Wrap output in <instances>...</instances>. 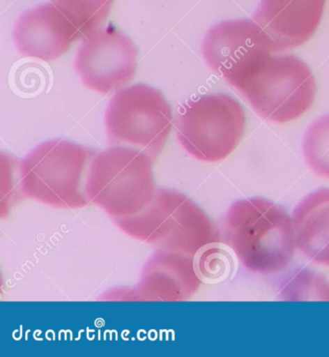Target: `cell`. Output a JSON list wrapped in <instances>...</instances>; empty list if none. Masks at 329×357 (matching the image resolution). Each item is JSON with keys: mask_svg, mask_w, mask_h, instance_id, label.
<instances>
[{"mask_svg": "<svg viewBox=\"0 0 329 357\" xmlns=\"http://www.w3.org/2000/svg\"><path fill=\"white\" fill-rule=\"evenodd\" d=\"M224 233L226 243L252 273H282L298 248L293 218L263 198L234 203L226 216Z\"/></svg>", "mask_w": 329, "mask_h": 357, "instance_id": "obj_1", "label": "cell"}, {"mask_svg": "<svg viewBox=\"0 0 329 357\" xmlns=\"http://www.w3.org/2000/svg\"><path fill=\"white\" fill-rule=\"evenodd\" d=\"M124 230L143 241L194 256L220 243L208 216L185 195L160 190L137 215L122 218Z\"/></svg>", "mask_w": 329, "mask_h": 357, "instance_id": "obj_2", "label": "cell"}, {"mask_svg": "<svg viewBox=\"0 0 329 357\" xmlns=\"http://www.w3.org/2000/svg\"><path fill=\"white\" fill-rule=\"evenodd\" d=\"M154 173L149 155L116 146L95 158L87 178L90 199L113 215H137L154 197Z\"/></svg>", "mask_w": 329, "mask_h": 357, "instance_id": "obj_3", "label": "cell"}, {"mask_svg": "<svg viewBox=\"0 0 329 357\" xmlns=\"http://www.w3.org/2000/svg\"><path fill=\"white\" fill-rule=\"evenodd\" d=\"M246 115L232 96L210 94L188 100L176 121L178 138L197 160L217 162L232 154L245 132Z\"/></svg>", "mask_w": 329, "mask_h": 357, "instance_id": "obj_4", "label": "cell"}, {"mask_svg": "<svg viewBox=\"0 0 329 357\" xmlns=\"http://www.w3.org/2000/svg\"><path fill=\"white\" fill-rule=\"evenodd\" d=\"M263 119L287 123L310 109L315 77L303 60L292 55L268 57L238 89Z\"/></svg>", "mask_w": 329, "mask_h": 357, "instance_id": "obj_5", "label": "cell"}, {"mask_svg": "<svg viewBox=\"0 0 329 357\" xmlns=\"http://www.w3.org/2000/svg\"><path fill=\"white\" fill-rule=\"evenodd\" d=\"M92 155L91 151L66 140L43 143L22 162V190L29 197L50 205H85L82 178Z\"/></svg>", "mask_w": 329, "mask_h": 357, "instance_id": "obj_6", "label": "cell"}, {"mask_svg": "<svg viewBox=\"0 0 329 357\" xmlns=\"http://www.w3.org/2000/svg\"><path fill=\"white\" fill-rule=\"evenodd\" d=\"M172 112L162 92L144 84L120 90L105 115L112 145L137 148L151 157L160 154L172 128Z\"/></svg>", "mask_w": 329, "mask_h": 357, "instance_id": "obj_7", "label": "cell"}, {"mask_svg": "<svg viewBox=\"0 0 329 357\" xmlns=\"http://www.w3.org/2000/svg\"><path fill=\"white\" fill-rule=\"evenodd\" d=\"M202 52L208 66L238 90L275 50L257 22L234 20L208 30Z\"/></svg>", "mask_w": 329, "mask_h": 357, "instance_id": "obj_8", "label": "cell"}, {"mask_svg": "<svg viewBox=\"0 0 329 357\" xmlns=\"http://www.w3.org/2000/svg\"><path fill=\"white\" fill-rule=\"evenodd\" d=\"M138 50L127 35L113 26L85 37L75 70L90 89L107 94L134 79Z\"/></svg>", "mask_w": 329, "mask_h": 357, "instance_id": "obj_9", "label": "cell"}, {"mask_svg": "<svg viewBox=\"0 0 329 357\" xmlns=\"http://www.w3.org/2000/svg\"><path fill=\"white\" fill-rule=\"evenodd\" d=\"M79 29L50 2L25 13L15 27L14 39L24 56L54 61L82 38Z\"/></svg>", "mask_w": 329, "mask_h": 357, "instance_id": "obj_10", "label": "cell"}, {"mask_svg": "<svg viewBox=\"0 0 329 357\" xmlns=\"http://www.w3.org/2000/svg\"><path fill=\"white\" fill-rule=\"evenodd\" d=\"M328 0H262L254 21L273 40L275 52L293 49L317 31Z\"/></svg>", "mask_w": 329, "mask_h": 357, "instance_id": "obj_11", "label": "cell"}, {"mask_svg": "<svg viewBox=\"0 0 329 357\" xmlns=\"http://www.w3.org/2000/svg\"><path fill=\"white\" fill-rule=\"evenodd\" d=\"M293 220L298 250L313 262L329 266V188L301 201Z\"/></svg>", "mask_w": 329, "mask_h": 357, "instance_id": "obj_12", "label": "cell"}, {"mask_svg": "<svg viewBox=\"0 0 329 357\" xmlns=\"http://www.w3.org/2000/svg\"><path fill=\"white\" fill-rule=\"evenodd\" d=\"M115 0H50L67 19L88 37L100 29L109 17Z\"/></svg>", "mask_w": 329, "mask_h": 357, "instance_id": "obj_13", "label": "cell"}, {"mask_svg": "<svg viewBox=\"0 0 329 357\" xmlns=\"http://www.w3.org/2000/svg\"><path fill=\"white\" fill-rule=\"evenodd\" d=\"M303 147L311 169L320 177L329 178V115L321 117L308 128Z\"/></svg>", "mask_w": 329, "mask_h": 357, "instance_id": "obj_14", "label": "cell"}, {"mask_svg": "<svg viewBox=\"0 0 329 357\" xmlns=\"http://www.w3.org/2000/svg\"><path fill=\"white\" fill-rule=\"evenodd\" d=\"M284 295H288V299L291 296L312 295L315 294L318 299L329 301V282L320 275L311 273H300L293 278L291 282L283 291Z\"/></svg>", "mask_w": 329, "mask_h": 357, "instance_id": "obj_15", "label": "cell"}, {"mask_svg": "<svg viewBox=\"0 0 329 357\" xmlns=\"http://www.w3.org/2000/svg\"><path fill=\"white\" fill-rule=\"evenodd\" d=\"M213 245L205 248L196 260V271L201 279L220 278L227 270V254Z\"/></svg>", "mask_w": 329, "mask_h": 357, "instance_id": "obj_16", "label": "cell"}]
</instances>
